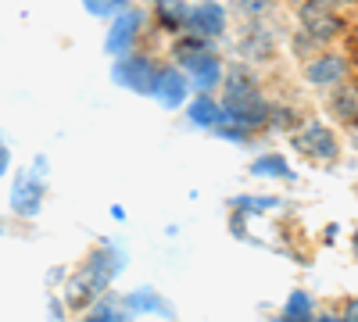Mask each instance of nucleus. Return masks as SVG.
Here are the masks:
<instances>
[{
    "instance_id": "f257e3e1",
    "label": "nucleus",
    "mask_w": 358,
    "mask_h": 322,
    "mask_svg": "<svg viewBox=\"0 0 358 322\" xmlns=\"http://www.w3.org/2000/svg\"><path fill=\"white\" fill-rule=\"evenodd\" d=\"M241 68H233L229 72V82H226V122H236V126H244V129H255V126H265L268 119H273V108H268L258 94H255V86L244 79L241 82Z\"/></svg>"
},
{
    "instance_id": "f03ea898",
    "label": "nucleus",
    "mask_w": 358,
    "mask_h": 322,
    "mask_svg": "<svg viewBox=\"0 0 358 322\" xmlns=\"http://www.w3.org/2000/svg\"><path fill=\"white\" fill-rule=\"evenodd\" d=\"M176 57H179V65H183V68L197 79L201 90H208V86L219 79V57L204 47V36H194V40H187V43H179V47H176Z\"/></svg>"
},
{
    "instance_id": "7ed1b4c3",
    "label": "nucleus",
    "mask_w": 358,
    "mask_h": 322,
    "mask_svg": "<svg viewBox=\"0 0 358 322\" xmlns=\"http://www.w3.org/2000/svg\"><path fill=\"white\" fill-rule=\"evenodd\" d=\"M301 25L315 43H326V40L341 36V29H344L326 0H301Z\"/></svg>"
},
{
    "instance_id": "20e7f679",
    "label": "nucleus",
    "mask_w": 358,
    "mask_h": 322,
    "mask_svg": "<svg viewBox=\"0 0 358 322\" xmlns=\"http://www.w3.org/2000/svg\"><path fill=\"white\" fill-rule=\"evenodd\" d=\"M294 147L301 151L305 158L334 161V154H337V140H334V133L326 129V126L312 122V126H305V129H297V133H294Z\"/></svg>"
},
{
    "instance_id": "39448f33",
    "label": "nucleus",
    "mask_w": 358,
    "mask_h": 322,
    "mask_svg": "<svg viewBox=\"0 0 358 322\" xmlns=\"http://www.w3.org/2000/svg\"><path fill=\"white\" fill-rule=\"evenodd\" d=\"M115 79H118V82H126L129 90H136V94H155V79H158V72L147 65L143 57H126V61H118Z\"/></svg>"
},
{
    "instance_id": "423d86ee",
    "label": "nucleus",
    "mask_w": 358,
    "mask_h": 322,
    "mask_svg": "<svg viewBox=\"0 0 358 322\" xmlns=\"http://www.w3.org/2000/svg\"><path fill=\"white\" fill-rule=\"evenodd\" d=\"M222 25H226V15H222L219 4H194V15H190V22H187V33L212 40V36L222 33Z\"/></svg>"
},
{
    "instance_id": "0eeeda50",
    "label": "nucleus",
    "mask_w": 358,
    "mask_h": 322,
    "mask_svg": "<svg viewBox=\"0 0 358 322\" xmlns=\"http://www.w3.org/2000/svg\"><path fill=\"white\" fill-rule=\"evenodd\" d=\"M40 200H43V180L40 175H22V180L15 183V190H11V208L18 212V215H36V208H40Z\"/></svg>"
},
{
    "instance_id": "6e6552de",
    "label": "nucleus",
    "mask_w": 358,
    "mask_h": 322,
    "mask_svg": "<svg viewBox=\"0 0 358 322\" xmlns=\"http://www.w3.org/2000/svg\"><path fill=\"white\" fill-rule=\"evenodd\" d=\"M344 72H348L344 57H315L305 68L308 82H315V86H337V82H344Z\"/></svg>"
},
{
    "instance_id": "1a4fd4ad",
    "label": "nucleus",
    "mask_w": 358,
    "mask_h": 322,
    "mask_svg": "<svg viewBox=\"0 0 358 322\" xmlns=\"http://www.w3.org/2000/svg\"><path fill=\"white\" fill-rule=\"evenodd\" d=\"M104 290V283L97 279V272L94 269H86V272H79L76 279H69V286H65V301L72 305V308H83L94 294H101Z\"/></svg>"
},
{
    "instance_id": "9d476101",
    "label": "nucleus",
    "mask_w": 358,
    "mask_h": 322,
    "mask_svg": "<svg viewBox=\"0 0 358 322\" xmlns=\"http://www.w3.org/2000/svg\"><path fill=\"white\" fill-rule=\"evenodd\" d=\"M155 94L162 97V104H169V108H176L179 101L187 97V82H183V75L179 72H158V79H155Z\"/></svg>"
},
{
    "instance_id": "9b49d317",
    "label": "nucleus",
    "mask_w": 358,
    "mask_h": 322,
    "mask_svg": "<svg viewBox=\"0 0 358 322\" xmlns=\"http://www.w3.org/2000/svg\"><path fill=\"white\" fill-rule=\"evenodd\" d=\"M136 25H140V15L136 11H122L118 22L111 25V36H108V50H126L136 36Z\"/></svg>"
},
{
    "instance_id": "f8f14e48",
    "label": "nucleus",
    "mask_w": 358,
    "mask_h": 322,
    "mask_svg": "<svg viewBox=\"0 0 358 322\" xmlns=\"http://www.w3.org/2000/svg\"><path fill=\"white\" fill-rule=\"evenodd\" d=\"M190 15H194V4H187V0H158V18L169 29H187Z\"/></svg>"
},
{
    "instance_id": "ddd939ff",
    "label": "nucleus",
    "mask_w": 358,
    "mask_h": 322,
    "mask_svg": "<svg viewBox=\"0 0 358 322\" xmlns=\"http://www.w3.org/2000/svg\"><path fill=\"white\" fill-rule=\"evenodd\" d=\"M187 115H190L197 126H222L226 122V108H219L215 101H208V97H197Z\"/></svg>"
},
{
    "instance_id": "4468645a",
    "label": "nucleus",
    "mask_w": 358,
    "mask_h": 322,
    "mask_svg": "<svg viewBox=\"0 0 358 322\" xmlns=\"http://www.w3.org/2000/svg\"><path fill=\"white\" fill-rule=\"evenodd\" d=\"M334 111L341 115L344 122L358 119V86H341V90L334 94Z\"/></svg>"
},
{
    "instance_id": "2eb2a0df",
    "label": "nucleus",
    "mask_w": 358,
    "mask_h": 322,
    "mask_svg": "<svg viewBox=\"0 0 358 322\" xmlns=\"http://www.w3.org/2000/svg\"><path fill=\"white\" fill-rule=\"evenodd\" d=\"M251 175H265V180H294V172H290V165L283 161V158H258L255 165H251Z\"/></svg>"
},
{
    "instance_id": "dca6fc26",
    "label": "nucleus",
    "mask_w": 358,
    "mask_h": 322,
    "mask_svg": "<svg viewBox=\"0 0 358 322\" xmlns=\"http://www.w3.org/2000/svg\"><path fill=\"white\" fill-rule=\"evenodd\" d=\"M258 33H262V29H251V36L241 43V50H244L248 57H265L268 50H273V43H268V40H262Z\"/></svg>"
},
{
    "instance_id": "f3484780",
    "label": "nucleus",
    "mask_w": 358,
    "mask_h": 322,
    "mask_svg": "<svg viewBox=\"0 0 358 322\" xmlns=\"http://www.w3.org/2000/svg\"><path fill=\"white\" fill-rule=\"evenodd\" d=\"M312 312V301H308V294H290V301H287V312H283V319H297V315H308Z\"/></svg>"
},
{
    "instance_id": "a211bd4d",
    "label": "nucleus",
    "mask_w": 358,
    "mask_h": 322,
    "mask_svg": "<svg viewBox=\"0 0 358 322\" xmlns=\"http://www.w3.org/2000/svg\"><path fill=\"white\" fill-rule=\"evenodd\" d=\"M236 208H248V212H265V208H276V197H241V200H233Z\"/></svg>"
},
{
    "instance_id": "6ab92c4d",
    "label": "nucleus",
    "mask_w": 358,
    "mask_h": 322,
    "mask_svg": "<svg viewBox=\"0 0 358 322\" xmlns=\"http://www.w3.org/2000/svg\"><path fill=\"white\" fill-rule=\"evenodd\" d=\"M126 305H129V312H158V308H165V305H162L158 298H151V294H133Z\"/></svg>"
},
{
    "instance_id": "aec40b11",
    "label": "nucleus",
    "mask_w": 358,
    "mask_h": 322,
    "mask_svg": "<svg viewBox=\"0 0 358 322\" xmlns=\"http://www.w3.org/2000/svg\"><path fill=\"white\" fill-rule=\"evenodd\" d=\"M118 4H122V0H86L90 15H108V11H118Z\"/></svg>"
},
{
    "instance_id": "412c9836",
    "label": "nucleus",
    "mask_w": 358,
    "mask_h": 322,
    "mask_svg": "<svg viewBox=\"0 0 358 322\" xmlns=\"http://www.w3.org/2000/svg\"><path fill=\"white\" fill-rule=\"evenodd\" d=\"M241 4V11H248V15H262L265 11V0H236Z\"/></svg>"
},
{
    "instance_id": "4be33fe9",
    "label": "nucleus",
    "mask_w": 358,
    "mask_h": 322,
    "mask_svg": "<svg viewBox=\"0 0 358 322\" xmlns=\"http://www.w3.org/2000/svg\"><path fill=\"white\" fill-rule=\"evenodd\" d=\"M344 319H351V322H358V298H351V301L344 305Z\"/></svg>"
},
{
    "instance_id": "5701e85b",
    "label": "nucleus",
    "mask_w": 358,
    "mask_h": 322,
    "mask_svg": "<svg viewBox=\"0 0 358 322\" xmlns=\"http://www.w3.org/2000/svg\"><path fill=\"white\" fill-rule=\"evenodd\" d=\"M355 258H358V237H355Z\"/></svg>"
},
{
    "instance_id": "b1692460",
    "label": "nucleus",
    "mask_w": 358,
    "mask_h": 322,
    "mask_svg": "<svg viewBox=\"0 0 358 322\" xmlns=\"http://www.w3.org/2000/svg\"><path fill=\"white\" fill-rule=\"evenodd\" d=\"M330 4H341V0H330Z\"/></svg>"
}]
</instances>
